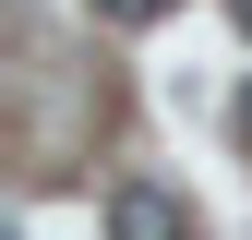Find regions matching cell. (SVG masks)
I'll use <instances>...</instances> for the list:
<instances>
[{
    "instance_id": "6da1fadb",
    "label": "cell",
    "mask_w": 252,
    "mask_h": 240,
    "mask_svg": "<svg viewBox=\"0 0 252 240\" xmlns=\"http://www.w3.org/2000/svg\"><path fill=\"white\" fill-rule=\"evenodd\" d=\"M108 240H192V216H180L156 180H120L108 192Z\"/></svg>"
},
{
    "instance_id": "7a4b0ae2",
    "label": "cell",
    "mask_w": 252,
    "mask_h": 240,
    "mask_svg": "<svg viewBox=\"0 0 252 240\" xmlns=\"http://www.w3.org/2000/svg\"><path fill=\"white\" fill-rule=\"evenodd\" d=\"M168 0H96V24H156Z\"/></svg>"
},
{
    "instance_id": "3957f363",
    "label": "cell",
    "mask_w": 252,
    "mask_h": 240,
    "mask_svg": "<svg viewBox=\"0 0 252 240\" xmlns=\"http://www.w3.org/2000/svg\"><path fill=\"white\" fill-rule=\"evenodd\" d=\"M228 24H240V36H252V0H228Z\"/></svg>"
},
{
    "instance_id": "277c9868",
    "label": "cell",
    "mask_w": 252,
    "mask_h": 240,
    "mask_svg": "<svg viewBox=\"0 0 252 240\" xmlns=\"http://www.w3.org/2000/svg\"><path fill=\"white\" fill-rule=\"evenodd\" d=\"M240 132H252V84H240Z\"/></svg>"
}]
</instances>
